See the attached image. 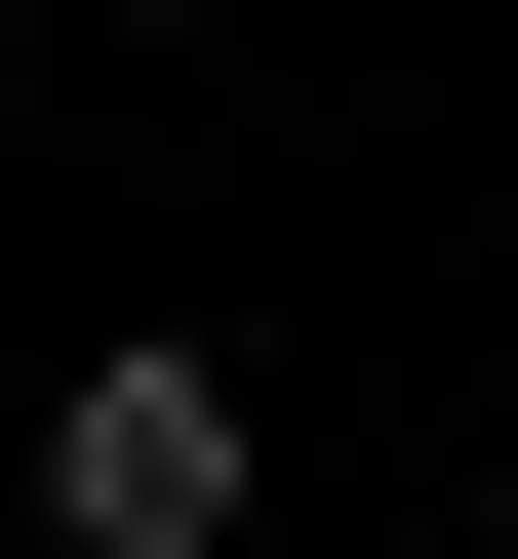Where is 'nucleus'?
I'll use <instances>...</instances> for the list:
<instances>
[{
  "label": "nucleus",
  "instance_id": "nucleus-1",
  "mask_svg": "<svg viewBox=\"0 0 518 559\" xmlns=\"http://www.w3.org/2000/svg\"><path fill=\"white\" fill-rule=\"evenodd\" d=\"M40 559H240V360H160V320H120V360L40 400Z\"/></svg>",
  "mask_w": 518,
  "mask_h": 559
}]
</instances>
